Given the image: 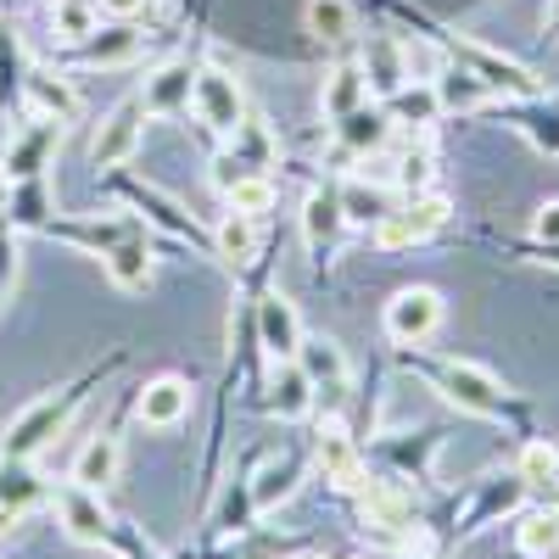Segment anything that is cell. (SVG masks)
Wrapping results in <instances>:
<instances>
[{
	"label": "cell",
	"mask_w": 559,
	"mask_h": 559,
	"mask_svg": "<svg viewBox=\"0 0 559 559\" xmlns=\"http://www.w3.org/2000/svg\"><path fill=\"white\" fill-rule=\"evenodd\" d=\"M96 381H102V369H90L84 381L34 397V403L12 419V426H7V437H0V459H39L45 448H51V442L68 431V419L79 414V403L90 397V386H96Z\"/></svg>",
	"instance_id": "6da1fadb"
},
{
	"label": "cell",
	"mask_w": 559,
	"mask_h": 559,
	"mask_svg": "<svg viewBox=\"0 0 559 559\" xmlns=\"http://www.w3.org/2000/svg\"><path fill=\"white\" fill-rule=\"evenodd\" d=\"M426 369V381L459 408V414H476V419H515L521 408L509 403L503 381L481 364H464V358H442V364H419Z\"/></svg>",
	"instance_id": "7a4b0ae2"
},
{
	"label": "cell",
	"mask_w": 559,
	"mask_h": 559,
	"mask_svg": "<svg viewBox=\"0 0 559 559\" xmlns=\"http://www.w3.org/2000/svg\"><path fill=\"white\" fill-rule=\"evenodd\" d=\"M448 197L442 191H414L403 207H392L381 224H376V247L381 252H403V247H414V241H426V236H437V229L448 224Z\"/></svg>",
	"instance_id": "3957f363"
},
{
	"label": "cell",
	"mask_w": 559,
	"mask_h": 559,
	"mask_svg": "<svg viewBox=\"0 0 559 559\" xmlns=\"http://www.w3.org/2000/svg\"><path fill=\"white\" fill-rule=\"evenodd\" d=\"M191 107L197 118L213 129V134H236L252 112H247V90L236 73L224 68H197V84H191Z\"/></svg>",
	"instance_id": "277c9868"
},
{
	"label": "cell",
	"mask_w": 559,
	"mask_h": 559,
	"mask_svg": "<svg viewBox=\"0 0 559 559\" xmlns=\"http://www.w3.org/2000/svg\"><path fill=\"white\" fill-rule=\"evenodd\" d=\"M140 123H146V102H140V96H123V102L102 118L96 140H90V168H96V174L123 168V163L134 157V146H140Z\"/></svg>",
	"instance_id": "5b68a950"
},
{
	"label": "cell",
	"mask_w": 559,
	"mask_h": 559,
	"mask_svg": "<svg viewBox=\"0 0 559 559\" xmlns=\"http://www.w3.org/2000/svg\"><path fill=\"white\" fill-rule=\"evenodd\" d=\"M358 509H364V526H376L386 537H403L419 515H414V492L403 487V476H364L353 487Z\"/></svg>",
	"instance_id": "8992f818"
},
{
	"label": "cell",
	"mask_w": 559,
	"mask_h": 559,
	"mask_svg": "<svg viewBox=\"0 0 559 559\" xmlns=\"http://www.w3.org/2000/svg\"><path fill=\"white\" fill-rule=\"evenodd\" d=\"M57 521H62V532L79 543V548H107L112 543V515H107V503H102V492H90V487H79V481H68L62 492H57Z\"/></svg>",
	"instance_id": "52a82bcc"
},
{
	"label": "cell",
	"mask_w": 559,
	"mask_h": 559,
	"mask_svg": "<svg viewBox=\"0 0 559 559\" xmlns=\"http://www.w3.org/2000/svg\"><path fill=\"white\" fill-rule=\"evenodd\" d=\"M313 464H319V476L336 481L342 492H353V487L364 481V453H358L353 431L342 426L336 414L319 419V431H313Z\"/></svg>",
	"instance_id": "ba28073f"
},
{
	"label": "cell",
	"mask_w": 559,
	"mask_h": 559,
	"mask_svg": "<svg viewBox=\"0 0 559 559\" xmlns=\"http://www.w3.org/2000/svg\"><path fill=\"white\" fill-rule=\"evenodd\" d=\"M453 57H459L464 68H471L487 90H503V96H526V102H537V96H543V79H537L532 68H521V62H509V57L487 51V45L459 39V45H453Z\"/></svg>",
	"instance_id": "9c48e42d"
},
{
	"label": "cell",
	"mask_w": 559,
	"mask_h": 559,
	"mask_svg": "<svg viewBox=\"0 0 559 559\" xmlns=\"http://www.w3.org/2000/svg\"><path fill=\"white\" fill-rule=\"evenodd\" d=\"M437 324H442V297L431 286H408L386 302V336L397 347H419Z\"/></svg>",
	"instance_id": "30bf717a"
},
{
	"label": "cell",
	"mask_w": 559,
	"mask_h": 559,
	"mask_svg": "<svg viewBox=\"0 0 559 559\" xmlns=\"http://www.w3.org/2000/svg\"><path fill=\"white\" fill-rule=\"evenodd\" d=\"M62 118H34L23 134H12L7 140V163H0V168H7L12 179H39L45 168H51V157H57V146H62Z\"/></svg>",
	"instance_id": "8fae6325"
},
{
	"label": "cell",
	"mask_w": 559,
	"mask_h": 559,
	"mask_svg": "<svg viewBox=\"0 0 559 559\" xmlns=\"http://www.w3.org/2000/svg\"><path fill=\"white\" fill-rule=\"evenodd\" d=\"M297 364H302V376L313 381V397H319V403H342L353 369H347V353H342L331 336H302Z\"/></svg>",
	"instance_id": "7c38bea8"
},
{
	"label": "cell",
	"mask_w": 559,
	"mask_h": 559,
	"mask_svg": "<svg viewBox=\"0 0 559 559\" xmlns=\"http://www.w3.org/2000/svg\"><path fill=\"white\" fill-rule=\"evenodd\" d=\"M118 191L140 207V218L146 224H163L168 236H179V241H197V247H213V229H202L191 213H185L174 197H163V191H152V185H129V179H118Z\"/></svg>",
	"instance_id": "4fadbf2b"
},
{
	"label": "cell",
	"mask_w": 559,
	"mask_h": 559,
	"mask_svg": "<svg viewBox=\"0 0 559 559\" xmlns=\"http://www.w3.org/2000/svg\"><path fill=\"white\" fill-rule=\"evenodd\" d=\"M252 331H258V347L280 364V358H297V347H302V324H297V308L280 297V292H269L263 302H258V313H252Z\"/></svg>",
	"instance_id": "5bb4252c"
},
{
	"label": "cell",
	"mask_w": 559,
	"mask_h": 559,
	"mask_svg": "<svg viewBox=\"0 0 559 559\" xmlns=\"http://www.w3.org/2000/svg\"><path fill=\"white\" fill-rule=\"evenodd\" d=\"M102 269H107V280L118 292H146L152 286V236H146V224L129 229L123 241H112L102 252Z\"/></svg>",
	"instance_id": "9a60e30c"
},
{
	"label": "cell",
	"mask_w": 559,
	"mask_h": 559,
	"mask_svg": "<svg viewBox=\"0 0 559 559\" xmlns=\"http://www.w3.org/2000/svg\"><path fill=\"white\" fill-rule=\"evenodd\" d=\"M313 381L302 376V364L297 358H280L274 364V376L263 381V414H274V419H302V414H313Z\"/></svg>",
	"instance_id": "2e32d148"
},
{
	"label": "cell",
	"mask_w": 559,
	"mask_h": 559,
	"mask_svg": "<svg viewBox=\"0 0 559 559\" xmlns=\"http://www.w3.org/2000/svg\"><path fill=\"white\" fill-rule=\"evenodd\" d=\"M134 414H140V426H152V431L179 426V419L191 414V381H185V376L146 381V386H140V397H134Z\"/></svg>",
	"instance_id": "e0dca14e"
},
{
	"label": "cell",
	"mask_w": 559,
	"mask_h": 559,
	"mask_svg": "<svg viewBox=\"0 0 559 559\" xmlns=\"http://www.w3.org/2000/svg\"><path fill=\"white\" fill-rule=\"evenodd\" d=\"M526 481L521 476H498V481H481V492L471 498V509H464V537H476V532H487L492 521H503V515H515V509L526 503Z\"/></svg>",
	"instance_id": "ac0fdd59"
},
{
	"label": "cell",
	"mask_w": 559,
	"mask_h": 559,
	"mask_svg": "<svg viewBox=\"0 0 559 559\" xmlns=\"http://www.w3.org/2000/svg\"><path fill=\"white\" fill-rule=\"evenodd\" d=\"M364 79H369V90H376L381 102H392L397 90L408 84V57H403V39H392V34H369V45H364Z\"/></svg>",
	"instance_id": "d6986e66"
},
{
	"label": "cell",
	"mask_w": 559,
	"mask_h": 559,
	"mask_svg": "<svg viewBox=\"0 0 559 559\" xmlns=\"http://www.w3.org/2000/svg\"><path fill=\"white\" fill-rule=\"evenodd\" d=\"M302 476H308V464L297 459V453H274V459H263L258 471H252V503H258V515H269V509H280L297 487H302Z\"/></svg>",
	"instance_id": "ffe728a7"
},
{
	"label": "cell",
	"mask_w": 559,
	"mask_h": 559,
	"mask_svg": "<svg viewBox=\"0 0 559 559\" xmlns=\"http://www.w3.org/2000/svg\"><path fill=\"white\" fill-rule=\"evenodd\" d=\"M118 471H123V442H118L112 431H96V437L79 448L68 481H79V487H90V492H107V487L118 481Z\"/></svg>",
	"instance_id": "44dd1931"
},
{
	"label": "cell",
	"mask_w": 559,
	"mask_h": 559,
	"mask_svg": "<svg viewBox=\"0 0 559 559\" xmlns=\"http://www.w3.org/2000/svg\"><path fill=\"white\" fill-rule=\"evenodd\" d=\"M392 112L386 107H353L347 118H336V140L353 152V157H376V152H386V140H392Z\"/></svg>",
	"instance_id": "7402d4cb"
},
{
	"label": "cell",
	"mask_w": 559,
	"mask_h": 559,
	"mask_svg": "<svg viewBox=\"0 0 559 559\" xmlns=\"http://www.w3.org/2000/svg\"><path fill=\"white\" fill-rule=\"evenodd\" d=\"M191 84H197L191 62H163L146 84H140V102H146V112H185L191 107Z\"/></svg>",
	"instance_id": "603a6c76"
},
{
	"label": "cell",
	"mask_w": 559,
	"mask_h": 559,
	"mask_svg": "<svg viewBox=\"0 0 559 559\" xmlns=\"http://www.w3.org/2000/svg\"><path fill=\"white\" fill-rule=\"evenodd\" d=\"M342 224H347V213H342V191H308V202H302V236H308L313 258H324V252L336 247Z\"/></svg>",
	"instance_id": "cb8c5ba5"
},
{
	"label": "cell",
	"mask_w": 559,
	"mask_h": 559,
	"mask_svg": "<svg viewBox=\"0 0 559 559\" xmlns=\"http://www.w3.org/2000/svg\"><path fill=\"white\" fill-rule=\"evenodd\" d=\"M369 102V79H364V68L358 62H336L331 73H324V90H319V107H324V118H347L353 107H364Z\"/></svg>",
	"instance_id": "d4e9b609"
},
{
	"label": "cell",
	"mask_w": 559,
	"mask_h": 559,
	"mask_svg": "<svg viewBox=\"0 0 559 559\" xmlns=\"http://www.w3.org/2000/svg\"><path fill=\"white\" fill-rule=\"evenodd\" d=\"M213 258L229 263V269H247V263L258 258V218L224 213V218L213 224Z\"/></svg>",
	"instance_id": "484cf974"
},
{
	"label": "cell",
	"mask_w": 559,
	"mask_h": 559,
	"mask_svg": "<svg viewBox=\"0 0 559 559\" xmlns=\"http://www.w3.org/2000/svg\"><path fill=\"white\" fill-rule=\"evenodd\" d=\"M39 503H45V481L34 471V459H0V509L28 515Z\"/></svg>",
	"instance_id": "4316f807"
},
{
	"label": "cell",
	"mask_w": 559,
	"mask_h": 559,
	"mask_svg": "<svg viewBox=\"0 0 559 559\" xmlns=\"http://www.w3.org/2000/svg\"><path fill=\"white\" fill-rule=\"evenodd\" d=\"M134 51H140V34L129 23H112V28H96L90 39H79V62H90V68H118Z\"/></svg>",
	"instance_id": "83f0119b"
},
{
	"label": "cell",
	"mask_w": 559,
	"mask_h": 559,
	"mask_svg": "<svg viewBox=\"0 0 559 559\" xmlns=\"http://www.w3.org/2000/svg\"><path fill=\"white\" fill-rule=\"evenodd\" d=\"M23 90H28V102L39 107V118H62V123L79 118V90L62 73H28Z\"/></svg>",
	"instance_id": "f1b7e54d"
},
{
	"label": "cell",
	"mask_w": 559,
	"mask_h": 559,
	"mask_svg": "<svg viewBox=\"0 0 559 559\" xmlns=\"http://www.w3.org/2000/svg\"><path fill=\"white\" fill-rule=\"evenodd\" d=\"M431 84H437V102H442L448 112H471V107H481V102L492 96V90H487L471 68H464V62H459V68H442Z\"/></svg>",
	"instance_id": "f546056e"
},
{
	"label": "cell",
	"mask_w": 559,
	"mask_h": 559,
	"mask_svg": "<svg viewBox=\"0 0 559 559\" xmlns=\"http://www.w3.org/2000/svg\"><path fill=\"white\" fill-rule=\"evenodd\" d=\"M12 229H45L51 224V185L39 179H17V191H12Z\"/></svg>",
	"instance_id": "4dcf8cb0"
},
{
	"label": "cell",
	"mask_w": 559,
	"mask_h": 559,
	"mask_svg": "<svg viewBox=\"0 0 559 559\" xmlns=\"http://www.w3.org/2000/svg\"><path fill=\"white\" fill-rule=\"evenodd\" d=\"M51 28L62 45H79L102 28V0H57L51 7Z\"/></svg>",
	"instance_id": "1f68e13d"
},
{
	"label": "cell",
	"mask_w": 559,
	"mask_h": 559,
	"mask_svg": "<svg viewBox=\"0 0 559 559\" xmlns=\"http://www.w3.org/2000/svg\"><path fill=\"white\" fill-rule=\"evenodd\" d=\"M252 521H258V503H252V476H236L224 487V498H218V515H213V526L218 532H252Z\"/></svg>",
	"instance_id": "d6a6232c"
},
{
	"label": "cell",
	"mask_w": 559,
	"mask_h": 559,
	"mask_svg": "<svg viewBox=\"0 0 559 559\" xmlns=\"http://www.w3.org/2000/svg\"><path fill=\"white\" fill-rule=\"evenodd\" d=\"M515 543H521L526 559H559V509H537V515H526Z\"/></svg>",
	"instance_id": "836d02e7"
},
{
	"label": "cell",
	"mask_w": 559,
	"mask_h": 559,
	"mask_svg": "<svg viewBox=\"0 0 559 559\" xmlns=\"http://www.w3.org/2000/svg\"><path fill=\"white\" fill-rule=\"evenodd\" d=\"M386 112H392V123H408V129H419V123H431L437 112H442V102H437V84H419V90H397L392 102H381Z\"/></svg>",
	"instance_id": "e575fe53"
},
{
	"label": "cell",
	"mask_w": 559,
	"mask_h": 559,
	"mask_svg": "<svg viewBox=\"0 0 559 559\" xmlns=\"http://www.w3.org/2000/svg\"><path fill=\"white\" fill-rule=\"evenodd\" d=\"M515 476H521L526 487H548V481H559V448H554L548 437H532V442L521 448V459H515Z\"/></svg>",
	"instance_id": "d590c367"
},
{
	"label": "cell",
	"mask_w": 559,
	"mask_h": 559,
	"mask_svg": "<svg viewBox=\"0 0 559 559\" xmlns=\"http://www.w3.org/2000/svg\"><path fill=\"white\" fill-rule=\"evenodd\" d=\"M342 213H347V224H369V229H376L392 213V197L381 191V185H347V191H342Z\"/></svg>",
	"instance_id": "8d00e7d4"
},
{
	"label": "cell",
	"mask_w": 559,
	"mask_h": 559,
	"mask_svg": "<svg viewBox=\"0 0 559 559\" xmlns=\"http://www.w3.org/2000/svg\"><path fill=\"white\" fill-rule=\"evenodd\" d=\"M224 202H229V213L263 218V213L274 207V179H269V174H247V179H236V185L224 191Z\"/></svg>",
	"instance_id": "74e56055"
},
{
	"label": "cell",
	"mask_w": 559,
	"mask_h": 559,
	"mask_svg": "<svg viewBox=\"0 0 559 559\" xmlns=\"http://www.w3.org/2000/svg\"><path fill=\"white\" fill-rule=\"evenodd\" d=\"M308 34L324 39V45H336L353 34V12H347V0H308Z\"/></svg>",
	"instance_id": "f35d334b"
},
{
	"label": "cell",
	"mask_w": 559,
	"mask_h": 559,
	"mask_svg": "<svg viewBox=\"0 0 559 559\" xmlns=\"http://www.w3.org/2000/svg\"><path fill=\"white\" fill-rule=\"evenodd\" d=\"M17 269H23V241L17 229H0V292L17 286Z\"/></svg>",
	"instance_id": "ab89813d"
},
{
	"label": "cell",
	"mask_w": 559,
	"mask_h": 559,
	"mask_svg": "<svg viewBox=\"0 0 559 559\" xmlns=\"http://www.w3.org/2000/svg\"><path fill=\"white\" fill-rule=\"evenodd\" d=\"M532 236H537L543 247H559V202H543V207L532 213Z\"/></svg>",
	"instance_id": "60d3db41"
},
{
	"label": "cell",
	"mask_w": 559,
	"mask_h": 559,
	"mask_svg": "<svg viewBox=\"0 0 559 559\" xmlns=\"http://www.w3.org/2000/svg\"><path fill=\"white\" fill-rule=\"evenodd\" d=\"M107 548H118L123 559H168V554H157V548H152L146 537H134V532H118V526H112V543H107Z\"/></svg>",
	"instance_id": "b9f144b4"
},
{
	"label": "cell",
	"mask_w": 559,
	"mask_h": 559,
	"mask_svg": "<svg viewBox=\"0 0 559 559\" xmlns=\"http://www.w3.org/2000/svg\"><path fill=\"white\" fill-rule=\"evenodd\" d=\"M146 7H152V0H102V17H112V23H134Z\"/></svg>",
	"instance_id": "7bdbcfd3"
},
{
	"label": "cell",
	"mask_w": 559,
	"mask_h": 559,
	"mask_svg": "<svg viewBox=\"0 0 559 559\" xmlns=\"http://www.w3.org/2000/svg\"><path fill=\"white\" fill-rule=\"evenodd\" d=\"M12 191H17V179H12L7 168H0V213H7V207H12Z\"/></svg>",
	"instance_id": "ee69618b"
},
{
	"label": "cell",
	"mask_w": 559,
	"mask_h": 559,
	"mask_svg": "<svg viewBox=\"0 0 559 559\" xmlns=\"http://www.w3.org/2000/svg\"><path fill=\"white\" fill-rule=\"evenodd\" d=\"M543 28L559 34V0H548V7H543Z\"/></svg>",
	"instance_id": "f6af8a7d"
},
{
	"label": "cell",
	"mask_w": 559,
	"mask_h": 559,
	"mask_svg": "<svg viewBox=\"0 0 559 559\" xmlns=\"http://www.w3.org/2000/svg\"><path fill=\"white\" fill-rule=\"evenodd\" d=\"M313 559H324V554H313Z\"/></svg>",
	"instance_id": "bcb514c9"
}]
</instances>
